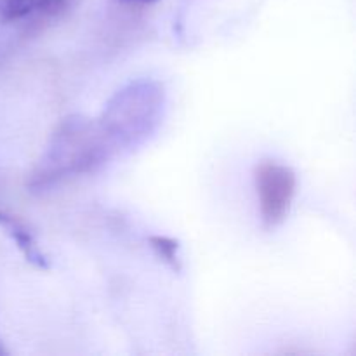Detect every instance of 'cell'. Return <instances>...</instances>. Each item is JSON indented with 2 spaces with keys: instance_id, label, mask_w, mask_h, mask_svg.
<instances>
[{
  "instance_id": "cell-1",
  "label": "cell",
  "mask_w": 356,
  "mask_h": 356,
  "mask_svg": "<svg viewBox=\"0 0 356 356\" xmlns=\"http://www.w3.org/2000/svg\"><path fill=\"white\" fill-rule=\"evenodd\" d=\"M110 146L99 122L94 124L82 117L66 118L31 174V188H47L66 177L92 172L104 163Z\"/></svg>"
},
{
  "instance_id": "cell-2",
  "label": "cell",
  "mask_w": 356,
  "mask_h": 356,
  "mask_svg": "<svg viewBox=\"0 0 356 356\" xmlns=\"http://www.w3.org/2000/svg\"><path fill=\"white\" fill-rule=\"evenodd\" d=\"M163 104V90L155 82H132L118 90L104 110L99 125L110 145H131L152 131Z\"/></svg>"
},
{
  "instance_id": "cell-3",
  "label": "cell",
  "mask_w": 356,
  "mask_h": 356,
  "mask_svg": "<svg viewBox=\"0 0 356 356\" xmlns=\"http://www.w3.org/2000/svg\"><path fill=\"white\" fill-rule=\"evenodd\" d=\"M254 184L264 228L275 229L284 225L298 190L294 169L275 160H263L254 169Z\"/></svg>"
},
{
  "instance_id": "cell-4",
  "label": "cell",
  "mask_w": 356,
  "mask_h": 356,
  "mask_svg": "<svg viewBox=\"0 0 356 356\" xmlns=\"http://www.w3.org/2000/svg\"><path fill=\"white\" fill-rule=\"evenodd\" d=\"M0 226L6 229L7 235H10V238L14 240L21 254L26 257L28 263L33 264L35 268H40V270H47V257H45V254L38 247L31 229L17 216L10 214L6 209H0Z\"/></svg>"
},
{
  "instance_id": "cell-5",
  "label": "cell",
  "mask_w": 356,
  "mask_h": 356,
  "mask_svg": "<svg viewBox=\"0 0 356 356\" xmlns=\"http://www.w3.org/2000/svg\"><path fill=\"white\" fill-rule=\"evenodd\" d=\"M148 243L153 249V252L156 254V257H159L160 261H163L170 270H174L176 273H179V271L183 270L181 245L177 240L165 235H152L148 238Z\"/></svg>"
},
{
  "instance_id": "cell-6",
  "label": "cell",
  "mask_w": 356,
  "mask_h": 356,
  "mask_svg": "<svg viewBox=\"0 0 356 356\" xmlns=\"http://www.w3.org/2000/svg\"><path fill=\"white\" fill-rule=\"evenodd\" d=\"M3 353H7V351L3 350V346H2V341H0V355H3Z\"/></svg>"
},
{
  "instance_id": "cell-7",
  "label": "cell",
  "mask_w": 356,
  "mask_h": 356,
  "mask_svg": "<svg viewBox=\"0 0 356 356\" xmlns=\"http://www.w3.org/2000/svg\"><path fill=\"white\" fill-rule=\"evenodd\" d=\"M141 2H155V0H141Z\"/></svg>"
}]
</instances>
